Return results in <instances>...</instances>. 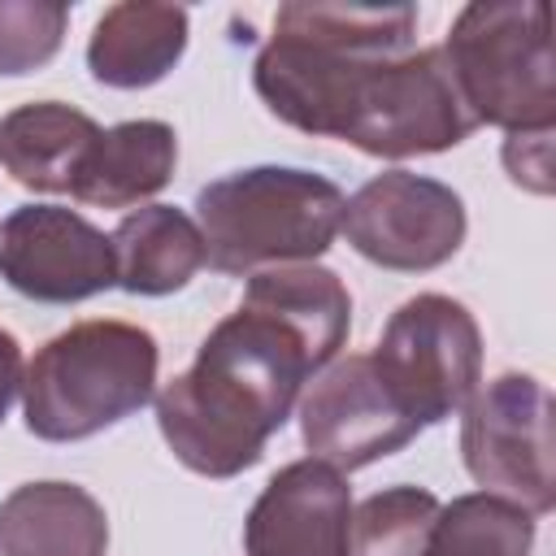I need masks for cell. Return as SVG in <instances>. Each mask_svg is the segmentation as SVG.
<instances>
[{
    "label": "cell",
    "instance_id": "obj_1",
    "mask_svg": "<svg viewBox=\"0 0 556 556\" xmlns=\"http://www.w3.org/2000/svg\"><path fill=\"white\" fill-rule=\"evenodd\" d=\"M252 83L278 122L343 139L369 156H430L478 130L443 48L356 56L274 35L252 65Z\"/></svg>",
    "mask_w": 556,
    "mask_h": 556
},
{
    "label": "cell",
    "instance_id": "obj_2",
    "mask_svg": "<svg viewBox=\"0 0 556 556\" xmlns=\"http://www.w3.org/2000/svg\"><path fill=\"white\" fill-rule=\"evenodd\" d=\"M317 374L308 348L278 317L239 304L208 330L191 369L156 391V426L169 452L200 478H235L265 456Z\"/></svg>",
    "mask_w": 556,
    "mask_h": 556
},
{
    "label": "cell",
    "instance_id": "obj_3",
    "mask_svg": "<svg viewBox=\"0 0 556 556\" xmlns=\"http://www.w3.org/2000/svg\"><path fill=\"white\" fill-rule=\"evenodd\" d=\"M343 222V191L313 169L252 165L195 191L204 265L252 278L261 269L313 265Z\"/></svg>",
    "mask_w": 556,
    "mask_h": 556
},
{
    "label": "cell",
    "instance_id": "obj_4",
    "mask_svg": "<svg viewBox=\"0 0 556 556\" xmlns=\"http://www.w3.org/2000/svg\"><path fill=\"white\" fill-rule=\"evenodd\" d=\"M156 339L130 321H78L48 339L22 378L26 430L43 443L91 439L156 395Z\"/></svg>",
    "mask_w": 556,
    "mask_h": 556
},
{
    "label": "cell",
    "instance_id": "obj_5",
    "mask_svg": "<svg viewBox=\"0 0 556 556\" xmlns=\"http://www.w3.org/2000/svg\"><path fill=\"white\" fill-rule=\"evenodd\" d=\"M443 61L478 126L552 130L556 70L547 4L539 0H473L456 13Z\"/></svg>",
    "mask_w": 556,
    "mask_h": 556
},
{
    "label": "cell",
    "instance_id": "obj_6",
    "mask_svg": "<svg viewBox=\"0 0 556 556\" xmlns=\"http://www.w3.org/2000/svg\"><path fill=\"white\" fill-rule=\"evenodd\" d=\"M391 400L417 421H447L482 382V334L473 313L439 291L404 300L369 352Z\"/></svg>",
    "mask_w": 556,
    "mask_h": 556
},
{
    "label": "cell",
    "instance_id": "obj_7",
    "mask_svg": "<svg viewBox=\"0 0 556 556\" xmlns=\"http://www.w3.org/2000/svg\"><path fill=\"white\" fill-rule=\"evenodd\" d=\"M552 391L534 374H500L469 395L460 421V456L469 478L530 517L556 508Z\"/></svg>",
    "mask_w": 556,
    "mask_h": 556
},
{
    "label": "cell",
    "instance_id": "obj_8",
    "mask_svg": "<svg viewBox=\"0 0 556 556\" xmlns=\"http://www.w3.org/2000/svg\"><path fill=\"white\" fill-rule=\"evenodd\" d=\"M465 200L426 174L387 169L343 200L339 230L348 243L395 274H426L452 261L465 243Z\"/></svg>",
    "mask_w": 556,
    "mask_h": 556
},
{
    "label": "cell",
    "instance_id": "obj_9",
    "mask_svg": "<svg viewBox=\"0 0 556 556\" xmlns=\"http://www.w3.org/2000/svg\"><path fill=\"white\" fill-rule=\"evenodd\" d=\"M0 278L35 304H78L117 287L113 243L65 204H22L0 217Z\"/></svg>",
    "mask_w": 556,
    "mask_h": 556
},
{
    "label": "cell",
    "instance_id": "obj_10",
    "mask_svg": "<svg viewBox=\"0 0 556 556\" xmlns=\"http://www.w3.org/2000/svg\"><path fill=\"white\" fill-rule=\"evenodd\" d=\"M417 421L391 400L365 352L334 361L300 400V434L313 460L339 473L365 469L417 439Z\"/></svg>",
    "mask_w": 556,
    "mask_h": 556
},
{
    "label": "cell",
    "instance_id": "obj_11",
    "mask_svg": "<svg viewBox=\"0 0 556 556\" xmlns=\"http://www.w3.org/2000/svg\"><path fill=\"white\" fill-rule=\"evenodd\" d=\"M352 486L326 460H291L256 495L243 521L248 556H348Z\"/></svg>",
    "mask_w": 556,
    "mask_h": 556
},
{
    "label": "cell",
    "instance_id": "obj_12",
    "mask_svg": "<svg viewBox=\"0 0 556 556\" xmlns=\"http://www.w3.org/2000/svg\"><path fill=\"white\" fill-rule=\"evenodd\" d=\"M109 517L74 482H26L0 500V556H104Z\"/></svg>",
    "mask_w": 556,
    "mask_h": 556
},
{
    "label": "cell",
    "instance_id": "obj_13",
    "mask_svg": "<svg viewBox=\"0 0 556 556\" xmlns=\"http://www.w3.org/2000/svg\"><path fill=\"white\" fill-rule=\"evenodd\" d=\"M187 52V9L126 0L104 9L87 39V70L96 83L139 91L161 83Z\"/></svg>",
    "mask_w": 556,
    "mask_h": 556
},
{
    "label": "cell",
    "instance_id": "obj_14",
    "mask_svg": "<svg viewBox=\"0 0 556 556\" xmlns=\"http://www.w3.org/2000/svg\"><path fill=\"white\" fill-rule=\"evenodd\" d=\"M174 165H178L174 126L156 117L117 122L100 130V139L87 148L70 182V195L96 208H130L156 195L174 178Z\"/></svg>",
    "mask_w": 556,
    "mask_h": 556
},
{
    "label": "cell",
    "instance_id": "obj_15",
    "mask_svg": "<svg viewBox=\"0 0 556 556\" xmlns=\"http://www.w3.org/2000/svg\"><path fill=\"white\" fill-rule=\"evenodd\" d=\"M117 287L130 295L182 291L204 269V235L191 213L174 204H143L117 222L109 235Z\"/></svg>",
    "mask_w": 556,
    "mask_h": 556
},
{
    "label": "cell",
    "instance_id": "obj_16",
    "mask_svg": "<svg viewBox=\"0 0 556 556\" xmlns=\"http://www.w3.org/2000/svg\"><path fill=\"white\" fill-rule=\"evenodd\" d=\"M243 304L278 317L287 330H295L317 369H326L339 356V348L348 343L352 295L334 269H321V265L261 269L248 278Z\"/></svg>",
    "mask_w": 556,
    "mask_h": 556
},
{
    "label": "cell",
    "instance_id": "obj_17",
    "mask_svg": "<svg viewBox=\"0 0 556 556\" xmlns=\"http://www.w3.org/2000/svg\"><path fill=\"white\" fill-rule=\"evenodd\" d=\"M100 126L61 100H35L0 117V165L35 191H70Z\"/></svg>",
    "mask_w": 556,
    "mask_h": 556
},
{
    "label": "cell",
    "instance_id": "obj_18",
    "mask_svg": "<svg viewBox=\"0 0 556 556\" xmlns=\"http://www.w3.org/2000/svg\"><path fill=\"white\" fill-rule=\"evenodd\" d=\"M274 35L356 56H404L417 39L413 4H282Z\"/></svg>",
    "mask_w": 556,
    "mask_h": 556
},
{
    "label": "cell",
    "instance_id": "obj_19",
    "mask_svg": "<svg viewBox=\"0 0 556 556\" xmlns=\"http://www.w3.org/2000/svg\"><path fill=\"white\" fill-rule=\"evenodd\" d=\"M534 517L513 500L469 491L439 504L430 543L421 556H530Z\"/></svg>",
    "mask_w": 556,
    "mask_h": 556
},
{
    "label": "cell",
    "instance_id": "obj_20",
    "mask_svg": "<svg viewBox=\"0 0 556 556\" xmlns=\"http://www.w3.org/2000/svg\"><path fill=\"white\" fill-rule=\"evenodd\" d=\"M439 517V495L426 486H387L374 491L352 513L348 556H421Z\"/></svg>",
    "mask_w": 556,
    "mask_h": 556
},
{
    "label": "cell",
    "instance_id": "obj_21",
    "mask_svg": "<svg viewBox=\"0 0 556 556\" xmlns=\"http://www.w3.org/2000/svg\"><path fill=\"white\" fill-rule=\"evenodd\" d=\"M70 9L56 0H0V74L43 70L65 39Z\"/></svg>",
    "mask_w": 556,
    "mask_h": 556
},
{
    "label": "cell",
    "instance_id": "obj_22",
    "mask_svg": "<svg viewBox=\"0 0 556 556\" xmlns=\"http://www.w3.org/2000/svg\"><path fill=\"white\" fill-rule=\"evenodd\" d=\"M504 169L517 187L547 195L552 191V130H521L504 143Z\"/></svg>",
    "mask_w": 556,
    "mask_h": 556
},
{
    "label": "cell",
    "instance_id": "obj_23",
    "mask_svg": "<svg viewBox=\"0 0 556 556\" xmlns=\"http://www.w3.org/2000/svg\"><path fill=\"white\" fill-rule=\"evenodd\" d=\"M22 378H26V365H22V348L17 339L0 326V421L9 417L17 391H22Z\"/></svg>",
    "mask_w": 556,
    "mask_h": 556
}]
</instances>
